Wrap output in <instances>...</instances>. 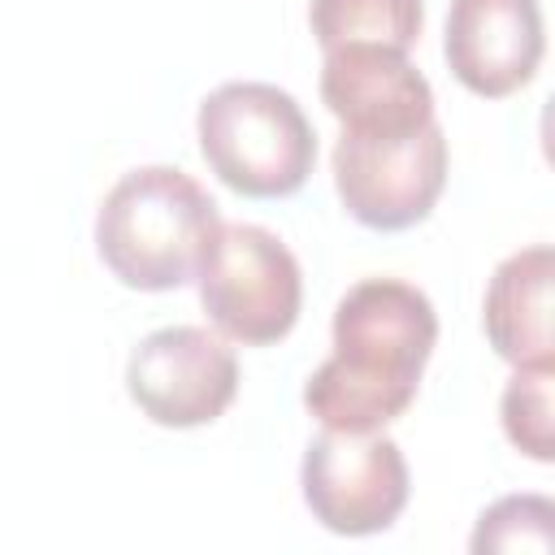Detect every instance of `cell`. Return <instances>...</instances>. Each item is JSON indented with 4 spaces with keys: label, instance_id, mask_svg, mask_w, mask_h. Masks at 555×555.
Instances as JSON below:
<instances>
[{
    "label": "cell",
    "instance_id": "obj_1",
    "mask_svg": "<svg viewBox=\"0 0 555 555\" xmlns=\"http://www.w3.org/2000/svg\"><path fill=\"white\" fill-rule=\"evenodd\" d=\"M438 343V312L425 291L399 278H364L334 308V356L308 377L304 408L343 434H373L399 421Z\"/></svg>",
    "mask_w": 555,
    "mask_h": 555
},
{
    "label": "cell",
    "instance_id": "obj_12",
    "mask_svg": "<svg viewBox=\"0 0 555 555\" xmlns=\"http://www.w3.org/2000/svg\"><path fill=\"white\" fill-rule=\"evenodd\" d=\"M551 377L555 364H516L512 382L503 386V434L516 451L538 464L555 460V425H551Z\"/></svg>",
    "mask_w": 555,
    "mask_h": 555
},
{
    "label": "cell",
    "instance_id": "obj_13",
    "mask_svg": "<svg viewBox=\"0 0 555 555\" xmlns=\"http://www.w3.org/2000/svg\"><path fill=\"white\" fill-rule=\"evenodd\" d=\"M468 546L473 555H512V551L546 555L555 546V503L542 494H507L477 516Z\"/></svg>",
    "mask_w": 555,
    "mask_h": 555
},
{
    "label": "cell",
    "instance_id": "obj_4",
    "mask_svg": "<svg viewBox=\"0 0 555 555\" xmlns=\"http://www.w3.org/2000/svg\"><path fill=\"white\" fill-rule=\"evenodd\" d=\"M208 321L243 347H269L299 321L304 273L291 247L264 225L221 221L195 273Z\"/></svg>",
    "mask_w": 555,
    "mask_h": 555
},
{
    "label": "cell",
    "instance_id": "obj_3",
    "mask_svg": "<svg viewBox=\"0 0 555 555\" xmlns=\"http://www.w3.org/2000/svg\"><path fill=\"white\" fill-rule=\"evenodd\" d=\"M195 134L217 182L247 199H286L317 165L312 121L273 82H221L204 95Z\"/></svg>",
    "mask_w": 555,
    "mask_h": 555
},
{
    "label": "cell",
    "instance_id": "obj_5",
    "mask_svg": "<svg viewBox=\"0 0 555 555\" xmlns=\"http://www.w3.org/2000/svg\"><path fill=\"white\" fill-rule=\"evenodd\" d=\"M308 512L343 538H369L399 520L408 507V460L395 438L325 429L308 442L299 464Z\"/></svg>",
    "mask_w": 555,
    "mask_h": 555
},
{
    "label": "cell",
    "instance_id": "obj_8",
    "mask_svg": "<svg viewBox=\"0 0 555 555\" xmlns=\"http://www.w3.org/2000/svg\"><path fill=\"white\" fill-rule=\"evenodd\" d=\"M321 100L356 139H403L434 117V87L399 48L351 43L325 52Z\"/></svg>",
    "mask_w": 555,
    "mask_h": 555
},
{
    "label": "cell",
    "instance_id": "obj_7",
    "mask_svg": "<svg viewBox=\"0 0 555 555\" xmlns=\"http://www.w3.org/2000/svg\"><path fill=\"white\" fill-rule=\"evenodd\" d=\"M447 186V134L438 121L403 139L343 134L334 147V191L369 230H408L425 221Z\"/></svg>",
    "mask_w": 555,
    "mask_h": 555
},
{
    "label": "cell",
    "instance_id": "obj_6",
    "mask_svg": "<svg viewBox=\"0 0 555 555\" xmlns=\"http://www.w3.org/2000/svg\"><path fill=\"white\" fill-rule=\"evenodd\" d=\"M126 395L160 429L212 425L238 395V356L199 325L152 330L126 360Z\"/></svg>",
    "mask_w": 555,
    "mask_h": 555
},
{
    "label": "cell",
    "instance_id": "obj_9",
    "mask_svg": "<svg viewBox=\"0 0 555 555\" xmlns=\"http://www.w3.org/2000/svg\"><path fill=\"white\" fill-rule=\"evenodd\" d=\"M442 52L460 87L503 100L542 65V9L538 0H451Z\"/></svg>",
    "mask_w": 555,
    "mask_h": 555
},
{
    "label": "cell",
    "instance_id": "obj_11",
    "mask_svg": "<svg viewBox=\"0 0 555 555\" xmlns=\"http://www.w3.org/2000/svg\"><path fill=\"white\" fill-rule=\"evenodd\" d=\"M308 22L321 52L351 48V43L408 52L421 39L425 4L421 0H312Z\"/></svg>",
    "mask_w": 555,
    "mask_h": 555
},
{
    "label": "cell",
    "instance_id": "obj_10",
    "mask_svg": "<svg viewBox=\"0 0 555 555\" xmlns=\"http://www.w3.org/2000/svg\"><path fill=\"white\" fill-rule=\"evenodd\" d=\"M551 278H555V251L546 243H533L525 251H512L481 304V325L499 360L516 364H555L551 343Z\"/></svg>",
    "mask_w": 555,
    "mask_h": 555
},
{
    "label": "cell",
    "instance_id": "obj_2",
    "mask_svg": "<svg viewBox=\"0 0 555 555\" xmlns=\"http://www.w3.org/2000/svg\"><path fill=\"white\" fill-rule=\"evenodd\" d=\"M217 225V199L191 173L143 165L104 195L95 251L130 291H178L195 282Z\"/></svg>",
    "mask_w": 555,
    "mask_h": 555
}]
</instances>
